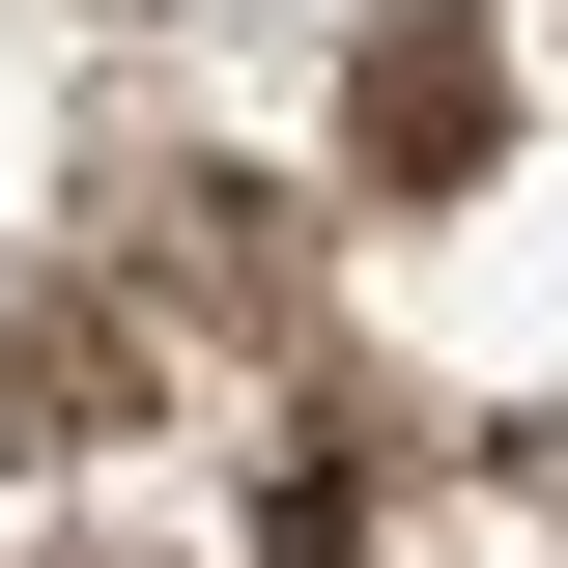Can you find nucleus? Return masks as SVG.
Returning <instances> with one entry per match:
<instances>
[{
	"instance_id": "nucleus-1",
	"label": "nucleus",
	"mask_w": 568,
	"mask_h": 568,
	"mask_svg": "<svg viewBox=\"0 0 568 568\" xmlns=\"http://www.w3.org/2000/svg\"><path fill=\"white\" fill-rule=\"evenodd\" d=\"M484 29H455V0H398V29H369V200H426V171H484Z\"/></svg>"
}]
</instances>
